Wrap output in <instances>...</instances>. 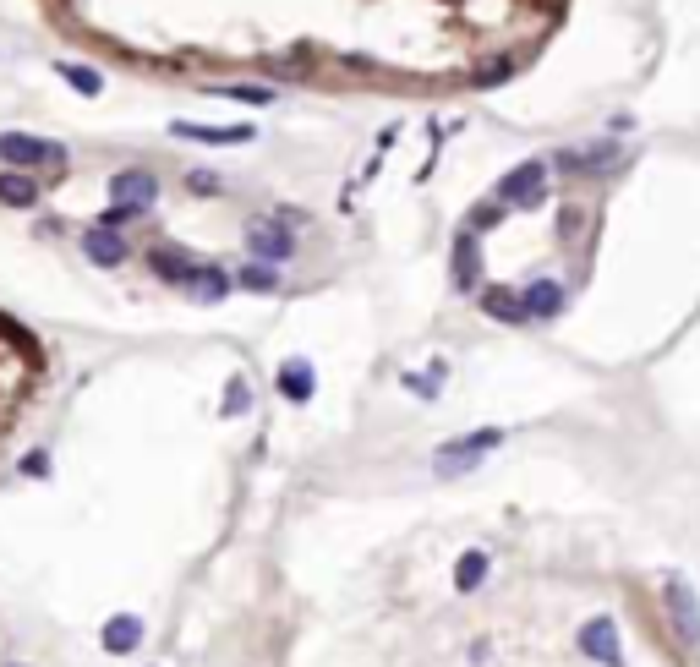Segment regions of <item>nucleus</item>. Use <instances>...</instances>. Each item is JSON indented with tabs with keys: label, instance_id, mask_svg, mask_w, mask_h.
Returning a JSON list of instances; mask_svg holds the SVG:
<instances>
[{
	"label": "nucleus",
	"instance_id": "1",
	"mask_svg": "<svg viewBox=\"0 0 700 667\" xmlns=\"http://www.w3.org/2000/svg\"><path fill=\"white\" fill-rule=\"evenodd\" d=\"M0 165L11 170H66L72 154L61 143H44L33 132H0Z\"/></svg>",
	"mask_w": 700,
	"mask_h": 667
},
{
	"label": "nucleus",
	"instance_id": "2",
	"mask_svg": "<svg viewBox=\"0 0 700 667\" xmlns=\"http://www.w3.org/2000/svg\"><path fill=\"white\" fill-rule=\"evenodd\" d=\"M498 443H504V427H476V432H465V438L443 443L433 454V465H438V476H460V471H471L476 460H487Z\"/></svg>",
	"mask_w": 700,
	"mask_h": 667
},
{
	"label": "nucleus",
	"instance_id": "3",
	"mask_svg": "<svg viewBox=\"0 0 700 667\" xmlns=\"http://www.w3.org/2000/svg\"><path fill=\"white\" fill-rule=\"evenodd\" d=\"M662 602H668V624L679 635V646H700V596L684 575H668L662 585Z\"/></svg>",
	"mask_w": 700,
	"mask_h": 667
},
{
	"label": "nucleus",
	"instance_id": "4",
	"mask_svg": "<svg viewBox=\"0 0 700 667\" xmlns=\"http://www.w3.org/2000/svg\"><path fill=\"white\" fill-rule=\"evenodd\" d=\"M547 175H553V165L547 159H525V165H515L498 181V203H509V208H536L547 197Z\"/></svg>",
	"mask_w": 700,
	"mask_h": 667
},
{
	"label": "nucleus",
	"instance_id": "5",
	"mask_svg": "<svg viewBox=\"0 0 700 667\" xmlns=\"http://www.w3.org/2000/svg\"><path fill=\"white\" fill-rule=\"evenodd\" d=\"M575 646L586 651L591 662H602V667H624V640H618V624H613L608 613L586 618V624H580V635H575Z\"/></svg>",
	"mask_w": 700,
	"mask_h": 667
},
{
	"label": "nucleus",
	"instance_id": "6",
	"mask_svg": "<svg viewBox=\"0 0 700 667\" xmlns=\"http://www.w3.org/2000/svg\"><path fill=\"white\" fill-rule=\"evenodd\" d=\"M247 252L279 268V263L296 257V236H290V225H279V219H252L247 225Z\"/></svg>",
	"mask_w": 700,
	"mask_h": 667
},
{
	"label": "nucleus",
	"instance_id": "7",
	"mask_svg": "<svg viewBox=\"0 0 700 667\" xmlns=\"http://www.w3.org/2000/svg\"><path fill=\"white\" fill-rule=\"evenodd\" d=\"M170 137H181V143H203V148H241L252 143V126H203V121H170Z\"/></svg>",
	"mask_w": 700,
	"mask_h": 667
},
{
	"label": "nucleus",
	"instance_id": "8",
	"mask_svg": "<svg viewBox=\"0 0 700 667\" xmlns=\"http://www.w3.org/2000/svg\"><path fill=\"white\" fill-rule=\"evenodd\" d=\"M547 165H553V170H564V175H597V170L618 165V143H586V148H564V154H553Z\"/></svg>",
	"mask_w": 700,
	"mask_h": 667
},
{
	"label": "nucleus",
	"instance_id": "9",
	"mask_svg": "<svg viewBox=\"0 0 700 667\" xmlns=\"http://www.w3.org/2000/svg\"><path fill=\"white\" fill-rule=\"evenodd\" d=\"M110 203L154 208V203H159V175H154V170H115V175H110Z\"/></svg>",
	"mask_w": 700,
	"mask_h": 667
},
{
	"label": "nucleus",
	"instance_id": "10",
	"mask_svg": "<svg viewBox=\"0 0 700 667\" xmlns=\"http://www.w3.org/2000/svg\"><path fill=\"white\" fill-rule=\"evenodd\" d=\"M148 268H154L165 285H192V274H197V257L192 252H181V247H170V241H159V247H148Z\"/></svg>",
	"mask_w": 700,
	"mask_h": 667
},
{
	"label": "nucleus",
	"instance_id": "11",
	"mask_svg": "<svg viewBox=\"0 0 700 667\" xmlns=\"http://www.w3.org/2000/svg\"><path fill=\"white\" fill-rule=\"evenodd\" d=\"M83 257H88L93 268H121V263H126V241H121V230H110V225L83 230Z\"/></svg>",
	"mask_w": 700,
	"mask_h": 667
},
{
	"label": "nucleus",
	"instance_id": "12",
	"mask_svg": "<svg viewBox=\"0 0 700 667\" xmlns=\"http://www.w3.org/2000/svg\"><path fill=\"white\" fill-rule=\"evenodd\" d=\"M482 312L493 323H509V329H520V323H531V312H525V296L509 285H487L482 290Z\"/></svg>",
	"mask_w": 700,
	"mask_h": 667
},
{
	"label": "nucleus",
	"instance_id": "13",
	"mask_svg": "<svg viewBox=\"0 0 700 667\" xmlns=\"http://www.w3.org/2000/svg\"><path fill=\"white\" fill-rule=\"evenodd\" d=\"M39 192L44 186L33 181V170H0V208H11V214H22V208H39Z\"/></svg>",
	"mask_w": 700,
	"mask_h": 667
},
{
	"label": "nucleus",
	"instance_id": "14",
	"mask_svg": "<svg viewBox=\"0 0 700 667\" xmlns=\"http://www.w3.org/2000/svg\"><path fill=\"white\" fill-rule=\"evenodd\" d=\"M274 389H279V400H290V405H307L312 400V389H318V372H312V361H285L279 367V378H274Z\"/></svg>",
	"mask_w": 700,
	"mask_h": 667
},
{
	"label": "nucleus",
	"instance_id": "15",
	"mask_svg": "<svg viewBox=\"0 0 700 667\" xmlns=\"http://www.w3.org/2000/svg\"><path fill=\"white\" fill-rule=\"evenodd\" d=\"M99 640H104L110 657H132V651L143 646V618H137V613H115L110 624L99 629Z\"/></svg>",
	"mask_w": 700,
	"mask_h": 667
},
{
	"label": "nucleus",
	"instance_id": "16",
	"mask_svg": "<svg viewBox=\"0 0 700 667\" xmlns=\"http://www.w3.org/2000/svg\"><path fill=\"white\" fill-rule=\"evenodd\" d=\"M476 279H482V247H476V230L465 225L460 241H454V285L476 290Z\"/></svg>",
	"mask_w": 700,
	"mask_h": 667
},
{
	"label": "nucleus",
	"instance_id": "17",
	"mask_svg": "<svg viewBox=\"0 0 700 667\" xmlns=\"http://www.w3.org/2000/svg\"><path fill=\"white\" fill-rule=\"evenodd\" d=\"M230 285H236V274H225L219 263H197V274H192V296L203 301V307H214V301H225L230 296Z\"/></svg>",
	"mask_w": 700,
	"mask_h": 667
},
{
	"label": "nucleus",
	"instance_id": "18",
	"mask_svg": "<svg viewBox=\"0 0 700 667\" xmlns=\"http://www.w3.org/2000/svg\"><path fill=\"white\" fill-rule=\"evenodd\" d=\"M525 296V312H531V318H558V312H564V285H558V279H536V285H525L520 290Z\"/></svg>",
	"mask_w": 700,
	"mask_h": 667
},
{
	"label": "nucleus",
	"instance_id": "19",
	"mask_svg": "<svg viewBox=\"0 0 700 667\" xmlns=\"http://www.w3.org/2000/svg\"><path fill=\"white\" fill-rule=\"evenodd\" d=\"M487 575H493V558H487L482 547H471V553H460V564H454V591H460V596L482 591Z\"/></svg>",
	"mask_w": 700,
	"mask_h": 667
},
{
	"label": "nucleus",
	"instance_id": "20",
	"mask_svg": "<svg viewBox=\"0 0 700 667\" xmlns=\"http://www.w3.org/2000/svg\"><path fill=\"white\" fill-rule=\"evenodd\" d=\"M236 285H241V290H258V296H274V290H279V274H274V263L252 257V263L236 268Z\"/></svg>",
	"mask_w": 700,
	"mask_h": 667
},
{
	"label": "nucleus",
	"instance_id": "21",
	"mask_svg": "<svg viewBox=\"0 0 700 667\" xmlns=\"http://www.w3.org/2000/svg\"><path fill=\"white\" fill-rule=\"evenodd\" d=\"M55 77H61L66 88H77V93H104V77L93 72V66H83V61H55Z\"/></svg>",
	"mask_w": 700,
	"mask_h": 667
},
{
	"label": "nucleus",
	"instance_id": "22",
	"mask_svg": "<svg viewBox=\"0 0 700 667\" xmlns=\"http://www.w3.org/2000/svg\"><path fill=\"white\" fill-rule=\"evenodd\" d=\"M515 55H493V61H482L471 72V88H498V83H509V77H515Z\"/></svg>",
	"mask_w": 700,
	"mask_h": 667
},
{
	"label": "nucleus",
	"instance_id": "23",
	"mask_svg": "<svg viewBox=\"0 0 700 667\" xmlns=\"http://www.w3.org/2000/svg\"><path fill=\"white\" fill-rule=\"evenodd\" d=\"M252 411V383L247 378H230L225 383V400H219V416H247Z\"/></svg>",
	"mask_w": 700,
	"mask_h": 667
},
{
	"label": "nucleus",
	"instance_id": "24",
	"mask_svg": "<svg viewBox=\"0 0 700 667\" xmlns=\"http://www.w3.org/2000/svg\"><path fill=\"white\" fill-rule=\"evenodd\" d=\"M219 99H236V104H274V88H263V83H230V88H214Z\"/></svg>",
	"mask_w": 700,
	"mask_h": 667
},
{
	"label": "nucleus",
	"instance_id": "25",
	"mask_svg": "<svg viewBox=\"0 0 700 667\" xmlns=\"http://www.w3.org/2000/svg\"><path fill=\"white\" fill-rule=\"evenodd\" d=\"M504 214H509V203H498V197H487V203H476V208H471V219H465V225H471L476 236H482V230L504 225Z\"/></svg>",
	"mask_w": 700,
	"mask_h": 667
},
{
	"label": "nucleus",
	"instance_id": "26",
	"mask_svg": "<svg viewBox=\"0 0 700 667\" xmlns=\"http://www.w3.org/2000/svg\"><path fill=\"white\" fill-rule=\"evenodd\" d=\"M268 72H274V77H307V72H312V55H307V50L274 55V61H268Z\"/></svg>",
	"mask_w": 700,
	"mask_h": 667
},
{
	"label": "nucleus",
	"instance_id": "27",
	"mask_svg": "<svg viewBox=\"0 0 700 667\" xmlns=\"http://www.w3.org/2000/svg\"><path fill=\"white\" fill-rule=\"evenodd\" d=\"M0 339H6V345H17V350H28V356H39V339L22 329L17 318H6V312H0Z\"/></svg>",
	"mask_w": 700,
	"mask_h": 667
},
{
	"label": "nucleus",
	"instance_id": "28",
	"mask_svg": "<svg viewBox=\"0 0 700 667\" xmlns=\"http://www.w3.org/2000/svg\"><path fill=\"white\" fill-rule=\"evenodd\" d=\"M405 389H411V394H422V400H438V383H443V361H438V367L433 372H422V378H416V372H405Z\"/></svg>",
	"mask_w": 700,
	"mask_h": 667
},
{
	"label": "nucleus",
	"instance_id": "29",
	"mask_svg": "<svg viewBox=\"0 0 700 667\" xmlns=\"http://www.w3.org/2000/svg\"><path fill=\"white\" fill-rule=\"evenodd\" d=\"M186 192H192V197H219L225 186H219L214 170H186Z\"/></svg>",
	"mask_w": 700,
	"mask_h": 667
},
{
	"label": "nucleus",
	"instance_id": "30",
	"mask_svg": "<svg viewBox=\"0 0 700 667\" xmlns=\"http://www.w3.org/2000/svg\"><path fill=\"white\" fill-rule=\"evenodd\" d=\"M148 208H137V203H110L99 214V225H110V230H121V225H132V219H143Z\"/></svg>",
	"mask_w": 700,
	"mask_h": 667
},
{
	"label": "nucleus",
	"instance_id": "31",
	"mask_svg": "<svg viewBox=\"0 0 700 667\" xmlns=\"http://www.w3.org/2000/svg\"><path fill=\"white\" fill-rule=\"evenodd\" d=\"M580 230H586V208H564L558 214V241H575Z\"/></svg>",
	"mask_w": 700,
	"mask_h": 667
},
{
	"label": "nucleus",
	"instance_id": "32",
	"mask_svg": "<svg viewBox=\"0 0 700 667\" xmlns=\"http://www.w3.org/2000/svg\"><path fill=\"white\" fill-rule=\"evenodd\" d=\"M22 471H28V476H50V454H44V449H33L28 460H22Z\"/></svg>",
	"mask_w": 700,
	"mask_h": 667
},
{
	"label": "nucleus",
	"instance_id": "33",
	"mask_svg": "<svg viewBox=\"0 0 700 667\" xmlns=\"http://www.w3.org/2000/svg\"><path fill=\"white\" fill-rule=\"evenodd\" d=\"M11 667H22V662H11Z\"/></svg>",
	"mask_w": 700,
	"mask_h": 667
}]
</instances>
